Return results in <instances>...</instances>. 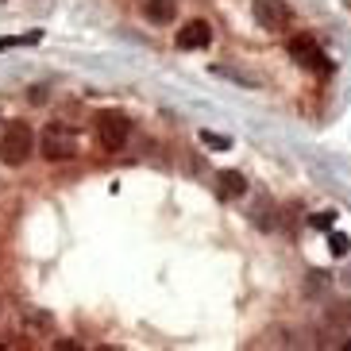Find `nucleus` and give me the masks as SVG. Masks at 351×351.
Wrapping results in <instances>:
<instances>
[{
    "label": "nucleus",
    "mask_w": 351,
    "mask_h": 351,
    "mask_svg": "<svg viewBox=\"0 0 351 351\" xmlns=\"http://www.w3.org/2000/svg\"><path fill=\"white\" fill-rule=\"evenodd\" d=\"M39 155L47 162H70V158H77V132L66 120H51L39 135Z\"/></svg>",
    "instance_id": "nucleus-1"
},
{
    "label": "nucleus",
    "mask_w": 351,
    "mask_h": 351,
    "mask_svg": "<svg viewBox=\"0 0 351 351\" xmlns=\"http://www.w3.org/2000/svg\"><path fill=\"white\" fill-rule=\"evenodd\" d=\"M35 151V132L23 120H8L0 132V162L4 166H23Z\"/></svg>",
    "instance_id": "nucleus-2"
},
{
    "label": "nucleus",
    "mask_w": 351,
    "mask_h": 351,
    "mask_svg": "<svg viewBox=\"0 0 351 351\" xmlns=\"http://www.w3.org/2000/svg\"><path fill=\"white\" fill-rule=\"evenodd\" d=\"M128 139H132V120H128L124 112H116V108H104L101 116H97V143L108 151V155H116V151H124Z\"/></svg>",
    "instance_id": "nucleus-3"
},
{
    "label": "nucleus",
    "mask_w": 351,
    "mask_h": 351,
    "mask_svg": "<svg viewBox=\"0 0 351 351\" xmlns=\"http://www.w3.org/2000/svg\"><path fill=\"white\" fill-rule=\"evenodd\" d=\"M286 51H289V58H293V62L301 66V70H309V73H320V77H324V73H332V62H328V54L320 51V43L313 39V35H293V39L286 43Z\"/></svg>",
    "instance_id": "nucleus-4"
},
{
    "label": "nucleus",
    "mask_w": 351,
    "mask_h": 351,
    "mask_svg": "<svg viewBox=\"0 0 351 351\" xmlns=\"http://www.w3.org/2000/svg\"><path fill=\"white\" fill-rule=\"evenodd\" d=\"M251 16H255V23L263 32H286V27H293V8H289L286 0H255Z\"/></svg>",
    "instance_id": "nucleus-5"
},
{
    "label": "nucleus",
    "mask_w": 351,
    "mask_h": 351,
    "mask_svg": "<svg viewBox=\"0 0 351 351\" xmlns=\"http://www.w3.org/2000/svg\"><path fill=\"white\" fill-rule=\"evenodd\" d=\"M174 43H178V51H205L208 43H213V23H205V20H189L182 32L174 35Z\"/></svg>",
    "instance_id": "nucleus-6"
},
{
    "label": "nucleus",
    "mask_w": 351,
    "mask_h": 351,
    "mask_svg": "<svg viewBox=\"0 0 351 351\" xmlns=\"http://www.w3.org/2000/svg\"><path fill=\"white\" fill-rule=\"evenodd\" d=\"M20 328L32 332V336H51V332H54V317L47 309H39V305H23V309H20Z\"/></svg>",
    "instance_id": "nucleus-7"
},
{
    "label": "nucleus",
    "mask_w": 351,
    "mask_h": 351,
    "mask_svg": "<svg viewBox=\"0 0 351 351\" xmlns=\"http://www.w3.org/2000/svg\"><path fill=\"white\" fill-rule=\"evenodd\" d=\"M243 193H247V178L239 174V170H220L217 174V197L220 201H239Z\"/></svg>",
    "instance_id": "nucleus-8"
},
{
    "label": "nucleus",
    "mask_w": 351,
    "mask_h": 351,
    "mask_svg": "<svg viewBox=\"0 0 351 351\" xmlns=\"http://www.w3.org/2000/svg\"><path fill=\"white\" fill-rule=\"evenodd\" d=\"M143 16L155 27H170L178 20V0H143Z\"/></svg>",
    "instance_id": "nucleus-9"
},
{
    "label": "nucleus",
    "mask_w": 351,
    "mask_h": 351,
    "mask_svg": "<svg viewBox=\"0 0 351 351\" xmlns=\"http://www.w3.org/2000/svg\"><path fill=\"white\" fill-rule=\"evenodd\" d=\"M328 251H332L336 258H343V255L351 251V239L343 236V232H328Z\"/></svg>",
    "instance_id": "nucleus-10"
},
{
    "label": "nucleus",
    "mask_w": 351,
    "mask_h": 351,
    "mask_svg": "<svg viewBox=\"0 0 351 351\" xmlns=\"http://www.w3.org/2000/svg\"><path fill=\"white\" fill-rule=\"evenodd\" d=\"M217 73H220V77H232V82H239V85H251V89L258 85V77H251V73H243V70H228V66H217Z\"/></svg>",
    "instance_id": "nucleus-11"
},
{
    "label": "nucleus",
    "mask_w": 351,
    "mask_h": 351,
    "mask_svg": "<svg viewBox=\"0 0 351 351\" xmlns=\"http://www.w3.org/2000/svg\"><path fill=\"white\" fill-rule=\"evenodd\" d=\"M39 32H27V35H12V39H0V51H12V47H23V43H39Z\"/></svg>",
    "instance_id": "nucleus-12"
},
{
    "label": "nucleus",
    "mask_w": 351,
    "mask_h": 351,
    "mask_svg": "<svg viewBox=\"0 0 351 351\" xmlns=\"http://www.w3.org/2000/svg\"><path fill=\"white\" fill-rule=\"evenodd\" d=\"M336 324H343V328H351V301H343V305H336V309L328 313Z\"/></svg>",
    "instance_id": "nucleus-13"
},
{
    "label": "nucleus",
    "mask_w": 351,
    "mask_h": 351,
    "mask_svg": "<svg viewBox=\"0 0 351 351\" xmlns=\"http://www.w3.org/2000/svg\"><path fill=\"white\" fill-rule=\"evenodd\" d=\"M201 143H205V147H217V151H224V147H228V135H217V132H201Z\"/></svg>",
    "instance_id": "nucleus-14"
},
{
    "label": "nucleus",
    "mask_w": 351,
    "mask_h": 351,
    "mask_svg": "<svg viewBox=\"0 0 351 351\" xmlns=\"http://www.w3.org/2000/svg\"><path fill=\"white\" fill-rule=\"evenodd\" d=\"M332 224H336V213H317L313 217V228H320V232H332Z\"/></svg>",
    "instance_id": "nucleus-15"
},
{
    "label": "nucleus",
    "mask_w": 351,
    "mask_h": 351,
    "mask_svg": "<svg viewBox=\"0 0 351 351\" xmlns=\"http://www.w3.org/2000/svg\"><path fill=\"white\" fill-rule=\"evenodd\" d=\"M43 101H47V85H35V89H32V104H43Z\"/></svg>",
    "instance_id": "nucleus-16"
},
{
    "label": "nucleus",
    "mask_w": 351,
    "mask_h": 351,
    "mask_svg": "<svg viewBox=\"0 0 351 351\" xmlns=\"http://www.w3.org/2000/svg\"><path fill=\"white\" fill-rule=\"evenodd\" d=\"M54 348H58V351H77V343H73V340H54Z\"/></svg>",
    "instance_id": "nucleus-17"
},
{
    "label": "nucleus",
    "mask_w": 351,
    "mask_h": 351,
    "mask_svg": "<svg viewBox=\"0 0 351 351\" xmlns=\"http://www.w3.org/2000/svg\"><path fill=\"white\" fill-rule=\"evenodd\" d=\"M343 282H351V267H348V274H343Z\"/></svg>",
    "instance_id": "nucleus-18"
}]
</instances>
